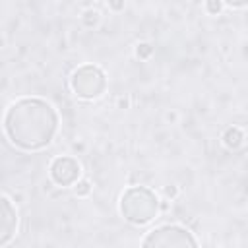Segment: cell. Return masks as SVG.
<instances>
[{"label":"cell","instance_id":"1","mask_svg":"<svg viewBox=\"0 0 248 248\" xmlns=\"http://www.w3.org/2000/svg\"><path fill=\"white\" fill-rule=\"evenodd\" d=\"M56 108L39 97H23L10 105L4 116L6 138L23 151H39L54 140L58 132Z\"/></svg>","mask_w":248,"mask_h":248},{"label":"cell","instance_id":"2","mask_svg":"<svg viewBox=\"0 0 248 248\" xmlns=\"http://www.w3.org/2000/svg\"><path fill=\"white\" fill-rule=\"evenodd\" d=\"M159 211V198L145 186H130L120 198V213L132 225L149 223Z\"/></svg>","mask_w":248,"mask_h":248},{"label":"cell","instance_id":"3","mask_svg":"<svg viewBox=\"0 0 248 248\" xmlns=\"http://www.w3.org/2000/svg\"><path fill=\"white\" fill-rule=\"evenodd\" d=\"M141 248H198V242L180 225H161L145 234Z\"/></svg>","mask_w":248,"mask_h":248},{"label":"cell","instance_id":"4","mask_svg":"<svg viewBox=\"0 0 248 248\" xmlns=\"http://www.w3.org/2000/svg\"><path fill=\"white\" fill-rule=\"evenodd\" d=\"M70 85L79 99H97L107 89V76L99 66L83 64L72 74Z\"/></svg>","mask_w":248,"mask_h":248},{"label":"cell","instance_id":"5","mask_svg":"<svg viewBox=\"0 0 248 248\" xmlns=\"http://www.w3.org/2000/svg\"><path fill=\"white\" fill-rule=\"evenodd\" d=\"M79 172H81L79 163L74 157H68V155L56 157L52 161V165H50V178L58 186H72V184H76L78 178H79Z\"/></svg>","mask_w":248,"mask_h":248},{"label":"cell","instance_id":"6","mask_svg":"<svg viewBox=\"0 0 248 248\" xmlns=\"http://www.w3.org/2000/svg\"><path fill=\"white\" fill-rule=\"evenodd\" d=\"M16 229H17V211L12 205L10 198L4 196L2 198V238H0L2 246H8V242L16 236Z\"/></svg>","mask_w":248,"mask_h":248},{"label":"cell","instance_id":"7","mask_svg":"<svg viewBox=\"0 0 248 248\" xmlns=\"http://www.w3.org/2000/svg\"><path fill=\"white\" fill-rule=\"evenodd\" d=\"M76 194L78 196H85V194H89V182H79V184H76Z\"/></svg>","mask_w":248,"mask_h":248}]
</instances>
